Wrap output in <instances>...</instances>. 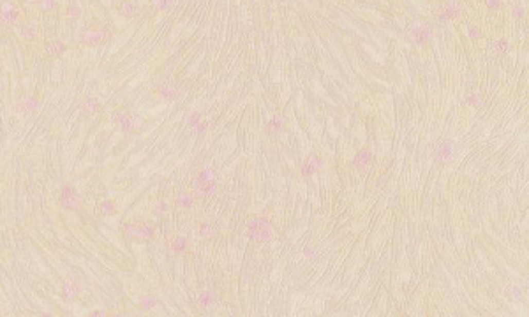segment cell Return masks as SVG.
Returning <instances> with one entry per match:
<instances>
[{
    "label": "cell",
    "instance_id": "obj_30",
    "mask_svg": "<svg viewBox=\"0 0 529 317\" xmlns=\"http://www.w3.org/2000/svg\"><path fill=\"white\" fill-rule=\"evenodd\" d=\"M469 39L471 41H478L482 37V30H480V27H477V25H473V27H469Z\"/></svg>",
    "mask_w": 529,
    "mask_h": 317
},
{
    "label": "cell",
    "instance_id": "obj_5",
    "mask_svg": "<svg viewBox=\"0 0 529 317\" xmlns=\"http://www.w3.org/2000/svg\"><path fill=\"white\" fill-rule=\"evenodd\" d=\"M274 231H275V226H263V228H256V229H245V238L256 245L268 244L270 240H274Z\"/></svg>",
    "mask_w": 529,
    "mask_h": 317
},
{
    "label": "cell",
    "instance_id": "obj_21",
    "mask_svg": "<svg viewBox=\"0 0 529 317\" xmlns=\"http://www.w3.org/2000/svg\"><path fill=\"white\" fill-rule=\"evenodd\" d=\"M34 6L43 14H51V12H57L60 9V0H37Z\"/></svg>",
    "mask_w": 529,
    "mask_h": 317
},
{
    "label": "cell",
    "instance_id": "obj_6",
    "mask_svg": "<svg viewBox=\"0 0 529 317\" xmlns=\"http://www.w3.org/2000/svg\"><path fill=\"white\" fill-rule=\"evenodd\" d=\"M147 125H148V122L145 120L142 115L131 113L129 117H127V120H124L118 127H120V130L124 134H138V133H142V130H145V127Z\"/></svg>",
    "mask_w": 529,
    "mask_h": 317
},
{
    "label": "cell",
    "instance_id": "obj_7",
    "mask_svg": "<svg viewBox=\"0 0 529 317\" xmlns=\"http://www.w3.org/2000/svg\"><path fill=\"white\" fill-rule=\"evenodd\" d=\"M212 180H217L216 167H214V166H205V167H201V170H198L196 175H194L192 178H191V182H189V189H191V191H196V189H200L201 185L212 182Z\"/></svg>",
    "mask_w": 529,
    "mask_h": 317
},
{
    "label": "cell",
    "instance_id": "obj_23",
    "mask_svg": "<svg viewBox=\"0 0 529 317\" xmlns=\"http://www.w3.org/2000/svg\"><path fill=\"white\" fill-rule=\"evenodd\" d=\"M131 115V111L126 108V106H120V108H117V109H113L111 111V117H110V122L111 123H115V125H120V123L124 120H127V117Z\"/></svg>",
    "mask_w": 529,
    "mask_h": 317
},
{
    "label": "cell",
    "instance_id": "obj_29",
    "mask_svg": "<svg viewBox=\"0 0 529 317\" xmlns=\"http://www.w3.org/2000/svg\"><path fill=\"white\" fill-rule=\"evenodd\" d=\"M74 194H78V192H76V187H74L73 183H65L64 187L60 189V197H69V196H74Z\"/></svg>",
    "mask_w": 529,
    "mask_h": 317
},
{
    "label": "cell",
    "instance_id": "obj_15",
    "mask_svg": "<svg viewBox=\"0 0 529 317\" xmlns=\"http://www.w3.org/2000/svg\"><path fill=\"white\" fill-rule=\"evenodd\" d=\"M177 92H179V86H177L173 81H164L157 86L155 90V96L161 99V101H173L177 97Z\"/></svg>",
    "mask_w": 529,
    "mask_h": 317
},
{
    "label": "cell",
    "instance_id": "obj_4",
    "mask_svg": "<svg viewBox=\"0 0 529 317\" xmlns=\"http://www.w3.org/2000/svg\"><path fill=\"white\" fill-rule=\"evenodd\" d=\"M22 18V11L16 7L14 2H4L0 6V23L6 27H16Z\"/></svg>",
    "mask_w": 529,
    "mask_h": 317
},
{
    "label": "cell",
    "instance_id": "obj_17",
    "mask_svg": "<svg viewBox=\"0 0 529 317\" xmlns=\"http://www.w3.org/2000/svg\"><path fill=\"white\" fill-rule=\"evenodd\" d=\"M196 233L201 240H214L217 236V226L212 220H203L198 224Z\"/></svg>",
    "mask_w": 529,
    "mask_h": 317
},
{
    "label": "cell",
    "instance_id": "obj_1",
    "mask_svg": "<svg viewBox=\"0 0 529 317\" xmlns=\"http://www.w3.org/2000/svg\"><path fill=\"white\" fill-rule=\"evenodd\" d=\"M455 154H457L455 141H453V139H443V141H439L434 146L432 157L437 166H448V164H452Z\"/></svg>",
    "mask_w": 529,
    "mask_h": 317
},
{
    "label": "cell",
    "instance_id": "obj_19",
    "mask_svg": "<svg viewBox=\"0 0 529 317\" xmlns=\"http://www.w3.org/2000/svg\"><path fill=\"white\" fill-rule=\"evenodd\" d=\"M18 28V35L23 43H34L37 39V27L36 25H28V23H18L16 25Z\"/></svg>",
    "mask_w": 529,
    "mask_h": 317
},
{
    "label": "cell",
    "instance_id": "obj_20",
    "mask_svg": "<svg viewBox=\"0 0 529 317\" xmlns=\"http://www.w3.org/2000/svg\"><path fill=\"white\" fill-rule=\"evenodd\" d=\"M115 11L122 16V18H134L136 12H138V7L132 0H120V2L115 6Z\"/></svg>",
    "mask_w": 529,
    "mask_h": 317
},
{
    "label": "cell",
    "instance_id": "obj_22",
    "mask_svg": "<svg viewBox=\"0 0 529 317\" xmlns=\"http://www.w3.org/2000/svg\"><path fill=\"white\" fill-rule=\"evenodd\" d=\"M65 51H67V46L59 39H53L46 43V53L49 57H62Z\"/></svg>",
    "mask_w": 529,
    "mask_h": 317
},
{
    "label": "cell",
    "instance_id": "obj_16",
    "mask_svg": "<svg viewBox=\"0 0 529 317\" xmlns=\"http://www.w3.org/2000/svg\"><path fill=\"white\" fill-rule=\"evenodd\" d=\"M286 115L284 113H275V115H272V118L268 120L267 123V130L270 134H280L284 129H286Z\"/></svg>",
    "mask_w": 529,
    "mask_h": 317
},
{
    "label": "cell",
    "instance_id": "obj_2",
    "mask_svg": "<svg viewBox=\"0 0 529 317\" xmlns=\"http://www.w3.org/2000/svg\"><path fill=\"white\" fill-rule=\"evenodd\" d=\"M323 166H325V159L321 157L320 154L312 152V154H309L307 157L302 160L300 170H298V171H300V176H302L304 180H311L312 176H316L318 173L323 170Z\"/></svg>",
    "mask_w": 529,
    "mask_h": 317
},
{
    "label": "cell",
    "instance_id": "obj_26",
    "mask_svg": "<svg viewBox=\"0 0 529 317\" xmlns=\"http://www.w3.org/2000/svg\"><path fill=\"white\" fill-rule=\"evenodd\" d=\"M483 96L480 92H477V94H471V96L466 97V104L471 106V108H474V109H478V108H482L483 106Z\"/></svg>",
    "mask_w": 529,
    "mask_h": 317
},
{
    "label": "cell",
    "instance_id": "obj_27",
    "mask_svg": "<svg viewBox=\"0 0 529 317\" xmlns=\"http://www.w3.org/2000/svg\"><path fill=\"white\" fill-rule=\"evenodd\" d=\"M155 305H157V298L152 294L142 296V300H139V308H142V310H152Z\"/></svg>",
    "mask_w": 529,
    "mask_h": 317
},
{
    "label": "cell",
    "instance_id": "obj_3",
    "mask_svg": "<svg viewBox=\"0 0 529 317\" xmlns=\"http://www.w3.org/2000/svg\"><path fill=\"white\" fill-rule=\"evenodd\" d=\"M374 162V154L369 146H362L360 150H357V154L351 159V170H355L357 173H367L373 167Z\"/></svg>",
    "mask_w": 529,
    "mask_h": 317
},
{
    "label": "cell",
    "instance_id": "obj_25",
    "mask_svg": "<svg viewBox=\"0 0 529 317\" xmlns=\"http://www.w3.org/2000/svg\"><path fill=\"white\" fill-rule=\"evenodd\" d=\"M214 303H216V294H214L212 291H205V293L198 296V305L201 308H210Z\"/></svg>",
    "mask_w": 529,
    "mask_h": 317
},
{
    "label": "cell",
    "instance_id": "obj_9",
    "mask_svg": "<svg viewBox=\"0 0 529 317\" xmlns=\"http://www.w3.org/2000/svg\"><path fill=\"white\" fill-rule=\"evenodd\" d=\"M120 234L126 241L129 244H142V238H139V226L138 222H124L120 226Z\"/></svg>",
    "mask_w": 529,
    "mask_h": 317
},
{
    "label": "cell",
    "instance_id": "obj_8",
    "mask_svg": "<svg viewBox=\"0 0 529 317\" xmlns=\"http://www.w3.org/2000/svg\"><path fill=\"white\" fill-rule=\"evenodd\" d=\"M198 204V199H196V196H194V192L191 191V189H182V191L177 192V196H175V207L179 208V210H184V212H187V210H192L194 207Z\"/></svg>",
    "mask_w": 529,
    "mask_h": 317
},
{
    "label": "cell",
    "instance_id": "obj_24",
    "mask_svg": "<svg viewBox=\"0 0 529 317\" xmlns=\"http://www.w3.org/2000/svg\"><path fill=\"white\" fill-rule=\"evenodd\" d=\"M81 108H83V109H85V113H89V115H97V113H99V109H101V104H99L97 99L86 97L85 101L81 102Z\"/></svg>",
    "mask_w": 529,
    "mask_h": 317
},
{
    "label": "cell",
    "instance_id": "obj_13",
    "mask_svg": "<svg viewBox=\"0 0 529 317\" xmlns=\"http://www.w3.org/2000/svg\"><path fill=\"white\" fill-rule=\"evenodd\" d=\"M59 203L60 208L64 212H74V213H80L83 210V199L80 197V194H74L69 197H60L59 196Z\"/></svg>",
    "mask_w": 529,
    "mask_h": 317
},
{
    "label": "cell",
    "instance_id": "obj_14",
    "mask_svg": "<svg viewBox=\"0 0 529 317\" xmlns=\"http://www.w3.org/2000/svg\"><path fill=\"white\" fill-rule=\"evenodd\" d=\"M97 213L102 217V219H110V217L117 215V213H118L117 201L111 199V197H104V199H101V201H99V204H97Z\"/></svg>",
    "mask_w": 529,
    "mask_h": 317
},
{
    "label": "cell",
    "instance_id": "obj_34",
    "mask_svg": "<svg viewBox=\"0 0 529 317\" xmlns=\"http://www.w3.org/2000/svg\"><path fill=\"white\" fill-rule=\"evenodd\" d=\"M90 315H106L104 310H96V312H90Z\"/></svg>",
    "mask_w": 529,
    "mask_h": 317
},
{
    "label": "cell",
    "instance_id": "obj_12",
    "mask_svg": "<svg viewBox=\"0 0 529 317\" xmlns=\"http://www.w3.org/2000/svg\"><path fill=\"white\" fill-rule=\"evenodd\" d=\"M168 247L175 256H184V254H187L189 249H191V241H189L187 236L177 234V236L171 238V241L168 244Z\"/></svg>",
    "mask_w": 529,
    "mask_h": 317
},
{
    "label": "cell",
    "instance_id": "obj_10",
    "mask_svg": "<svg viewBox=\"0 0 529 317\" xmlns=\"http://www.w3.org/2000/svg\"><path fill=\"white\" fill-rule=\"evenodd\" d=\"M78 296H80V289H78V282H74V281H65V282H62V287H60V300L62 302H65V303H73V302H76L78 300Z\"/></svg>",
    "mask_w": 529,
    "mask_h": 317
},
{
    "label": "cell",
    "instance_id": "obj_33",
    "mask_svg": "<svg viewBox=\"0 0 529 317\" xmlns=\"http://www.w3.org/2000/svg\"><path fill=\"white\" fill-rule=\"evenodd\" d=\"M314 256V249H312V247H307V249H305V257H312Z\"/></svg>",
    "mask_w": 529,
    "mask_h": 317
},
{
    "label": "cell",
    "instance_id": "obj_31",
    "mask_svg": "<svg viewBox=\"0 0 529 317\" xmlns=\"http://www.w3.org/2000/svg\"><path fill=\"white\" fill-rule=\"evenodd\" d=\"M485 2V7L489 9L490 12H494V11H498L499 7H501V0H483Z\"/></svg>",
    "mask_w": 529,
    "mask_h": 317
},
{
    "label": "cell",
    "instance_id": "obj_11",
    "mask_svg": "<svg viewBox=\"0 0 529 317\" xmlns=\"http://www.w3.org/2000/svg\"><path fill=\"white\" fill-rule=\"evenodd\" d=\"M139 226V238H142V244H148V241H154L157 238V228L155 220H145L138 222Z\"/></svg>",
    "mask_w": 529,
    "mask_h": 317
},
{
    "label": "cell",
    "instance_id": "obj_32",
    "mask_svg": "<svg viewBox=\"0 0 529 317\" xmlns=\"http://www.w3.org/2000/svg\"><path fill=\"white\" fill-rule=\"evenodd\" d=\"M80 16V9L78 7H71V6H67V11H65V18H78Z\"/></svg>",
    "mask_w": 529,
    "mask_h": 317
},
{
    "label": "cell",
    "instance_id": "obj_28",
    "mask_svg": "<svg viewBox=\"0 0 529 317\" xmlns=\"http://www.w3.org/2000/svg\"><path fill=\"white\" fill-rule=\"evenodd\" d=\"M508 48H510V44H508L506 39L492 41V51L498 53V55H505V53L508 51Z\"/></svg>",
    "mask_w": 529,
    "mask_h": 317
},
{
    "label": "cell",
    "instance_id": "obj_18",
    "mask_svg": "<svg viewBox=\"0 0 529 317\" xmlns=\"http://www.w3.org/2000/svg\"><path fill=\"white\" fill-rule=\"evenodd\" d=\"M150 213L155 220L164 219V217L169 213V201L166 199V197H157L155 203L152 204V208H150Z\"/></svg>",
    "mask_w": 529,
    "mask_h": 317
}]
</instances>
